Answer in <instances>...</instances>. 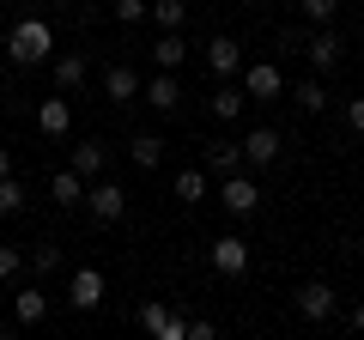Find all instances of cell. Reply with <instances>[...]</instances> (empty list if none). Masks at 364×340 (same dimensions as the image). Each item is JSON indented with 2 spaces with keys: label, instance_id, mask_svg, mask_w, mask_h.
<instances>
[{
  "label": "cell",
  "instance_id": "6da1fadb",
  "mask_svg": "<svg viewBox=\"0 0 364 340\" xmlns=\"http://www.w3.org/2000/svg\"><path fill=\"white\" fill-rule=\"evenodd\" d=\"M49 49H55V31H49V18H18V25H13V37H6V55H13L18 67H37Z\"/></svg>",
  "mask_w": 364,
  "mask_h": 340
},
{
  "label": "cell",
  "instance_id": "ffe728a7",
  "mask_svg": "<svg viewBox=\"0 0 364 340\" xmlns=\"http://www.w3.org/2000/svg\"><path fill=\"white\" fill-rule=\"evenodd\" d=\"M207 110H213V116H219V122H237V116H243V110H249V92H237V85H219Z\"/></svg>",
  "mask_w": 364,
  "mask_h": 340
},
{
  "label": "cell",
  "instance_id": "8fae6325",
  "mask_svg": "<svg viewBox=\"0 0 364 340\" xmlns=\"http://www.w3.org/2000/svg\"><path fill=\"white\" fill-rule=\"evenodd\" d=\"M237 67H243V49H237V37H213V43H207V73H213V79H231Z\"/></svg>",
  "mask_w": 364,
  "mask_h": 340
},
{
  "label": "cell",
  "instance_id": "d6986e66",
  "mask_svg": "<svg viewBox=\"0 0 364 340\" xmlns=\"http://www.w3.org/2000/svg\"><path fill=\"white\" fill-rule=\"evenodd\" d=\"M182 55H188V49H182V31H164V37L152 43V61H158V73H176V67H182Z\"/></svg>",
  "mask_w": 364,
  "mask_h": 340
},
{
  "label": "cell",
  "instance_id": "1f68e13d",
  "mask_svg": "<svg viewBox=\"0 0 364 340\" xmlns=\"http://www.w3.org/2000/svg\"><path fill=\"white\" fill-rule=\"evenodd\" d=\"M346 322H352V328L364 334V304H352V310H346Z\"/></svg>",
  "mask_w": 364,
  "mask_h": 340
},
{
  "label": "cell",
  "instance_id": "f1b7e54d",
  "mask_svg": "<svg viewBox=\"0 0 364 340\" xmlns=\"http://www.w3.org/2000/svg\"><path fill=\"white\" fill-rule=\"evenodd\" d=\"M109 13H116L122 25H140V18L152 13V0H116V6H109Z\"/></svg>",
  "mask_w": 364,
  "mask_h": 340
},
{
  "label": "cell",
  "instance_id": "9a60e30c",
  "mask_svg": "<svg viewBox=\"0 0 364 340\" xmlns=\"http://www.w3.org/2000/svg\"><path fill=\"white\" fill-rule=\"evenodd\" d=\"M37 128L49 134V140H61V134L73 128V110H67L61 97H43V104H37Z\"/></svg>",
  "mask_w": 364,
  "mask_h": 340
},
{
  "label": "cell",
  "instance_id": "4316f807",
  "mask_svg": "<svg viewBox=\"0 0 364 340\" xmlns=\"http://www.w3.org/2000/svg\"><path fill=\"white\" fill-rule=\"evenodd\" d=\"M298 110H304V116H316V110H328V92L316 85V79H304V85H298Z\"/></svg>",
  "mask_w": 364,
  "mask_h": 340
},
{
  "label": "cell",
  "instance_id": "603a6c76",
  "mask_svg": "<svg viewBox=\"0 0 364 340\" xmlns=\"http://www.w3.org/2000/svg\"><path fill=\"white\" fill-rule=\"evenodd\" d=\"M176 201H207V170H176Z\"/></svg>",
  "mask_w": 364,
  "mask_h": 340
},
{
  "label": "cell",
  "instance_id": "4fadbf2b",
  "mask_svg": "<svg viewBox=\"0 0 364 340\" xmlns=\"http://www.w3.org/2000/svg\"><path fill=\"white\" fill-rule=\"evenodd\" d=\"M140 97H146L152 110H164V116H170V110H182V85H176V73H158V79H146V85H140Z\"/></svg>",
  "mask_w": 364,
  "mask_h": 340
},
{
  "label": "cell",
  "instance_id": "9c48e42d",
  "mask_svg": "<svg viewBox=\"0 0 364 340\" xmlns=\"http://www.w3.org/2000/svg\"><path fill=\"white\" fill-rule=\"evenodd\" d=\"M304 55H310V67H316V73H334V67H340V55H346V43H340L334 31H316V37L304 43Z\"/></svg>",
  "mask_w": 364,
  "mask_h": 340
},
{
  "label": "cell",
  "instance_id": "484cf974",
  "mask_svg": "<svg viewBox=\"0 0 364 340\" xmlns=\"http://www.w3.org/2000/svg\"><path fill=\"white\" fill-rule=\"evenodd\" d=\"M298 13L310 18V25H334V13H340V0H298Z\"/></svg>",
  "mask_w": 364,
  "mask_h": 340
},
{
  "label": "cell",
  "instance_id": "7a4b0ae2",
  "mask_svg": "<svg viewBox=\"0 0 364 340\" xmlns=\"http://www.w3.org/2000/svg\"><path fill=\"white\" fill-rule=\"evenodd\" d=\"M219 207L231 213V219H249V213L261 207V188L249 183L243 170H237V176H225V188H219Z\"/></svg>",
  "mask_w": 364,
  "mask_h": 340
},
{
  "label": "cell",
  "instance_id": "d4e9b609",
  "mask_svg": "<svg viewBox=\"0 0 364 340\" xmlns=\"http://www.w3.org/2000/svg\"><path fill=\"white\" fill-rule=\"evenodd\" d=\"M0 213H6V219L25 213V183H18V176H0Z\"/></svg>",
  "mask_w": 364,
  "mask_h": 340
},
{
  "label": "cell",
  "instance_id": "d6a6232c",
  "mask_svg": "<svg viewBox=\"0 0 364 340\" xmlns=\"http://www.w3.org/2000/svg\"><path fill=\"white\" fill-rule=\"evenodd\" d=\"M0 176H13V152L6 146H0Z\"/></svg>",
  "mask_w": 364,
  "mask_h": 340
},
{
  "label": "cell",
  "instance_id": "44dd1931",
  "mask_svg": "<svg viewBox=\"0 0 364 340\" xmlns=\"http://www.w3.org/2000/svg\"><path fill=\"white\" fill-rule=\"evenodd\" d=\"M146 18H152L158 31H182V25H188V6H182V0H152V13H146Z\"/></svg>",
  "mask_w": 364,
  "mask_h": 340
},
{
  "label": "cell",
  "instance_id": "f546056e",
  "mask_svg": "<svg viewBox=\"0 0 364 340\" xmlns=\"http://www.w3.org/2000/svg\"><path fill=\"white\" fill-rule=\"evenodd\" d=\"M18 267H25V249H18V243H0V280H18Z\"/></svg>",
  "mask_w": 364,
  "mask_h": 340
},
{
  "label": "cell",
  "instance_id": "7c38bea8",
  "mask_svg": "<svg viewBox=\"0 0 364 340\" xmlns=\"http://www.w3.org/2000/svg\"><path fill=\"white\" fill-rule=\"evenodd\" d=\"M104 92L116 97V104H134V97H140V73H134L128 61H109L104 67Z\"/></svg>",
  "mask_w": 364,
  "mask_h": 340
},
{
  "label": "cell",
  "instance_id": "52a82bcc",
  "mask_svg": "<svg viewBox=\"0 0 364 340\" xmlns=\"http://www.w3.org/2000/svg\"><path fill=\"white\" fill-rule=\"evenodd\" d=\"M207 262L219 267L225 280H237V274H243V267H249V243H243V237H219V243L207 249Z\"/></svg>",
  "mask_w": 364,
  "mask_h": 340
},
{
  "label": "cell",
  "instance_id": "2e32d148",
  "mask_svg": "<svg viewBox=\"0 0 364 340\" xmlns=\"http://www.w3.org/2000/svg\"><path fill=\"white\" fill-rule=\"evenodd\" d=\"M49 195L61 201V207H79V201H85V176H79L73 164H67V170H55V176H49Z\"/></svg>",
  "mask_w": 364,
  "mask_h": 340
},
{
  "label": "cell",
  "instance_id": "e0dca14e",
  "mask_svg": "<svg viewBox=\"0 0 364 340\" xmlns=\"http://www.w3.org/2000/svg\"><path fill=\"white\" fill-rule=\"evenodd\" d=\"M207 170L237 176V170H243V146H237V140H213V146H207Z\"/></svg>",
  "mask_w": 364,
  "mask_h": 340
},
{
  "label": "cell",
  "instance_id": "ac0fdd59",
  "mask_svg": "<svg viewBox=\"0 0 364 340\" xmlns=\"http://www.w3.org/2000/svg\"><path fill=\"white\" fill-rule=\"evenodd\" d=\"M43 316H49V298H43L37 286H25V292L13 298V322H18V328H31V322H43Z\"/></svg>",
  "mask_w": 364,
  "mask_h": 340
},
{
  "label": "cell",
  "instance_id": "836d02e7",
  "mask_svg": "<svg viewBox=\"0 0 364 340\" xmlns=\"http://www.w3.org/2000/svg\"><path fill=\"white\" fill-rule=\"evenodd\" d=\"M243 6H267V0H243Z\"/></svg>",
  "mask_w": 364,
  "mask_h": 340
},
{
  "label": "cell",
  "instance_id": "ba28073f",
  "mask_svg": "<svg viewBox=\"0 0 364 340\" xmlns=\"http://www.w3.org/2000/svg\"><path fill=\"white\" fill-rule=\"evenodd\" d=\"M243 92L255 97V104H267V97L286 92V79H279V67H273V61H255V67L243 73Z\"/></svg>",
  "mask_w": 364,
  "mask_h": 340
},
{
  "label": "cell",
  "instance_id": "30bf717a",
  "mask_svg": "<svg viewBox=\"0 0 364 340\" xmlns=\"http://www.w3.org/2000/svg\"><path fill=\"white\" fill-rule=\"evenodd\" d=\"M243 164H261V170H273L279 164V128H255L243 140Z\"/></svg>",
  "mask_w": 364,
  "mask_h": 340
},
{
  "label": "cell",
  "instance_id": "4dcf8cb0",
  "mask_svg": "<svg viewBox=\"0 0 364 340\" xmlns=\"http://www.w3.org/2000/svg\"><path fill=\"white\" fill-rule=\"evenodd\" d=\"M346 128L364 134V97H352V104H346Z\"/></svg>",
  "mask_w": 364,
  "mask_h": 340
},
{
  "label": "cell",
  "instance_id": "8992f818",
  "mask_svg": "<svg viewBox=\"0 0 364 340\" xmlns=\"http://www.w3.org/2000/svg\"><path fill=\"white\" fill-rule=\"evenodd\" d=\"M140 322H146V334H158V340H182V334H188V322H182V316L170 310L164 298H152V304H146V310H140Z\"/></svg>",
  "mask_w": 364,
  "mask_h": 340
},
{
  "label": "cell",
  "instance_id": "5b68a950",
  "mask_svg": "<svg viewBox=\"0 0 364 340\" xmlns=\"http://www.w3.org/2000/svg\"><path fill=\"white\" fill-rule=\"evenodd\" d=\"M67 304H73L79 316L97 310V304H104V274H97V267H79V274L67 280Z\"/></svg>",
  "mask_w": 364,
  "mask_h": 340
},
{
  "label": "cell",
  "instance_id": "5bb4252c",
  "mask_svg": "<svg viewBox=\"0 0 364 340\" xmlns=\"http://www.w3.org/2000/svg\"><path fill=\"white\" fill-rule=\"evenodd\" d=\"M104 164H109V146H104V140H79V146H73V170L85 176V183H97Z\"/></svg>",
  "mask_w": 364,
  "mask_h": 340
},
{
  "label": "cell",
  "instance_id": "277c9868",
  "mask_svg": "<svg viewBox=\"0 0 364 340\" xmlns=\"http://www.w3.org/2000/svg\"><path fill=\"white\" fill-rule=\"evenodd\" d=\"M291 304H298V316H304V322H328V316L340 310L334 286H322V280H310V286H298V298H291Z\"/></svg>",
  "mask_w": 364,
  "mask_h": 340
},
{
  "label": "cell",
  "instance_id": "cb8c5ba5",
  "mask_svg": "<svg viewBox=\"0 0 364 340\" xmlns=\"http://www.w3.org/2000/svg\"><path fill=\"white\" fill-rule=\"evenodd\" d=\"M134 164H140V170L164 164V140H158V134H134Z\"/></svg>",
  "mask_w": 364,
  "mask_h": 340
},
{
  "label": "cell",
  "instance_id": "83f0119b",
  "mask_svg": "<svg viewBox=\"0 0 364 340\" xmlns=\"http://www.w3.org/2000/svg\"><path fill=\"white\" fill-rule=\"evenodd\" d=\"M25 262L37 267V274H49V267H61V249H55V243H37V249H25Z\"/></svg>",
  "mask_w": 364,
  "mask_h": 340
},
{
  "label": "cell",
  "instance_id": "7402d4cb",
  "mask_svg": "<svg viewBox=\"0 0 364 340\" xmlns=\"http://www.w3.org/2000/svg\"><path fill=\"white\" fill-rule=\"evenodd\" d=\"M55 85H61V92L85 85V55H61V61H55Z\"/></svg>",
  "mask_w": 364,
  "mask_h": 340
},
{
  "label": "cell",
  "instance_id": "3957f363",
  "mask_svg": "<svg viewBox=\"0 0 364 340\" xmlns=\"http://www.w3.org/2000/svg\"><path fill=\"white\" fill-rule=\"evenodd\" d=\"M85 207H91L97 225H116L122 213H128V195H122V183H91L85 188Z\"/></svg>",
  "mask_w": 364,
  "mask_h": 340
}]
</instances>
